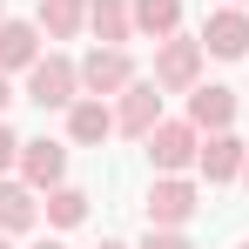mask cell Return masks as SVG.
I'll return each instance as SVG.
<instances>
[{
	"mask_svg": "<svg viewBox=\"0 0 249 249\" xmlns=\"http://www.w3.org/2000/svg\"><path fill=\"white\" fill-rule=\"evenodd\" d=\"M202 41H189V34H168L155 41V74L148 81L162 88V94H189V88H202Z\"/></svg>",
	"mask_w": 249,
	"mask_h": 249,
	"instance_id": "cell-1",
	"label": "cell"
},
{
	"mask_svg": "<svg viewBox=\"0 0 249 249\" xmlns=\"http://www.w3.org/2000/svg\"><path fill=\"white\" fill-rule=\"evenodd\" d=\"M27 101H34V108H74V101H81V61L41 54V61L27 68Z\"/></svg>",
	"mask_w": 249,
	"mask_h": 249,
	"instance_id": "cell-2",
	"label": "cell"
},
{
	"mask_svg": "<svg viewBox=\"0 0 249 249\" xmlns=\"http://www.w3.org/2000/svg\"><path fill=\"white\" fill-rule=\"evenodd\" d=\"M196 155H202V128L196 122H155L148 128V162H155V175H182Z\"/></svg>",
	"mask_w": 249,
	"mask_h": 249,
	"instance_id": "cell-3",
	"label": "cell"
},
{
	"mask_svg": "<svg viewBox=\"0 0 249 249\" xmlns=\"http://www.w3.org/2000/svg\"><path fill=\"white\" fill-rule=\"evenodd\" d=\"M196 209H202V196H196L189 175H155V189H148V229H182Z\"/></svg>",
	"mask_w": 249,
	"mask_h": 249,
	"instance_id": "cell-4",
	"label": "cell"
},
{
	"mask_svg": "<svg viewBox=\"0 0 249 249\" xmlns=\"http://www.w3.org/2000/svg\"><path fill=\"white\" fill-rule=\"evenodd\" d=\"M162 122V88L155 81H128L115 94V135H135V142H148V128Z\"/></svg>",
	"mask_w": 249,
	"mask_h": 249,
	"instance_id": "cell-5",
	"label": "cell"
},
{
	"mask_svg": "<svg viewBox=\"0 0 249 249\" xmlns=\"http://www.w3.org/2000/svg\"><path fill=\"white\" fill-rule=\"evenodd\" d=\"M243 162H249V142L236 135V128H215V135H202V155H196V168H202L215 189H222V182H243Z\"/></svg>",
	"mask_w": 249,
	"mask_h": 249,
	"instance_id": "cell-6",
	"label": "cell"
},
{
	"mask_svg": "<svg viewBox=\"0 0 249 249\" xmlns=\"http://www.w3.org/2000/svg\"><path fill=\"white\" fill-rule=\"evenodd\" d=\"M135 81V61H128V47H94L81 61V94H122V88Z\"/></svg>",
	"mask_w": 249,
	"mask_h": 249,
	"instance_id": "cell-7",
	"label": "cell"
},
{
	"mask_svg": "<svg viewBox=\"0 0 249 249\" xmlns=\"http://www.w3.org/2000/svg\"><path fill=\"white\" fill-rule=\"evenodd\" d=\"M202 47L215 54V61H243L249 54V14L243 7H215L209 27H202Z\"/></svg>",
	"mask_w": 249,
	"mask_h": 249,
	"instance_id": "cell-8",
	"label": "cell"
},
{
	"mask_svg": "<svg viewBox=\"0 0 249 249\" xmlns=\"http://www.w3.org/2000/svg\"><path fill=\"white\" fill-rule=\"evenodd\" d=\"M108 135H115V108H108L101 94H81V101L68 108V142H74V148H101Z\"/></svg>",
	"mask_w": 249,
	"mask_h": 249,
	"instance_id": "cell-9",
	"label": "cell"
},
{
	"mask_svg": "<svg viewBox=\"0 0 249 249\" xmlns=\"http://www.w3.org/2000/svg\"><path fill=\"white\" fill-rule=\"evenodd\" d=\"M61 175H68V148H61V142H20V182H34V189H61Z\"/></svg>",
	"mask_w": 249,
	"mask_h": 249,
	"instance_id": "cell-10",
	"label": "cell"
},
{
	"mask_svg": "<svg viewBox=\"0 0 249 249\" xmlns=\"http://www.w3.org/2000/svg\"><path fill=\"white\" fill-rule=\"evenodd\" d=\"M41 61V20H0V74H27Z\"/></svg>",
	"mask_w": 249,
	"mask_h": 249,
	"instance_id": "cell-11",
	"label": "cell"
},
{
	"mask_svg": "<svg viewBox=\"0 0 249 249\" xmlns=\"http://www.w3.org/2000/svg\"><path fill=\"white\" fill-rule=\"evenodd\" d=\"M34 222H41V189H34V182L0 175V229H7V236H20V229H34Z\"/></svg>",
	"mask_w": 249,
	"mask_h": 249,
	"instance_id": "cell-12",
	"label": "cell"
},
{
	"mask_svg": "<svg viewBox=\"0 0 249 249\" xmlns=\"http://www.w3.org/2000/svg\"><path fill=\"white\" fill-rule=\"evenodd\" d=\"M88 27L101 47H128L135 41V0H88Z\"/></svg>",
	"mask_w": 249,
	"mask_h": 249,
	"instance_id": "cell-13",
	"label": "cell"
},
{
	"mask_svg": "<svg viewBox=\"0 0 249 249\" xmlns=\"http://www.w3.org/2000/svg\"><path fill=\"white\" fill-rule=\"evenodd\" d=\"M189 122L202 128V135H215V128H236V94L229 88H189Z\"/></svg>",
	"mask_w": 249,
	"mask_h": 249,
	"instance_id": "cell-14",
	"label": "cell"
},
{
	"mask_svg": "<svg viewBox=\"0 0 249 249\" xmlns=\"http://www.w3.org/2000/svg\"><path fill=\"white\" fill-rule=\"evenodd\" d=\"M34 20H41L47 41H74V34L88 27V0H41V7H34Z\"/></svg>",
	"mask_w": 249,
	"mask_h": 249,
	"instance_id": "cell-15",
	"label": "cell"
},
{
	"mask_svg": "<svg viewBox=\"0 0 249 249\" xmlns=\"http://www.w3.org/2000/svg\"><path fill=\"white\" fill-rule=\"evenodd\" d=\"M135 34H148V41L182 34V0H135Z\"/></svg>",
	"mask_w": 249,
	"mask_h": 249,
	"instance_id": "cell-16",
	"label": "cell"
},
{
	"mask_svg": "<svg viewBox=\"0 0 249 249\" xmlns=\"http://www.w3.org/2000/svg\"><path fill=\"white\" fill-rule=\"evenodd\" d=\"M41 215L54 222V229H74L88 215V189H74V182H61V189H47V202H41Z\"/></svg>",
	"mask_w": 249,
	"mask_h": 249,
	"instance_id": "cell-17",
	"label": "cell"
},
{
	"mask_svg": "<svg viewBox=\"0 0 249 249\" xmlns=\"http://www.w3.org/2000/svg\"><path fill=\"white\" fill-rule=\"evenodd\" d=\"M142 249H196V243H189L182 229H148V236H142Z\"/></svg>",
	"mask_w": 249,
	"mask_h": 249,
	"instance_id": "cell-18",
	"label": "cell"
},
{
	"mask_svg": "<svg viewBox=\"0 0 249 249\" xmlns=\"http://www.w3.org/2000/svg\"><path fill=\"white\" fill-rule=\"evenodd\" d=\"M7 168H20V135L0 122V175H7Z\"/></svg>",
	"mask_w": 249,
	"mask_h": 249,
	"instance_id": "cell-19",
	"label": "cell"
},
{
	"mask_svg": "<svg viewBox=\"0 0 249 249\" xmlns=\"http://www.w3.org/2000/svg\"><path fill=\"white\" fill-rule=\"evenodd\" d=\"M7 108H14V81L0 74V115H7Z\"/></svg>",
	"mask_w": 249,
	"mask_h": 249,
	"instance_id": "cell-20",
	"label": "cell"
},
{
	"mask_svg": "<svg viewBox=\"0 0 249 249\" xmlns=\"http://www.w3.org/2000/svg\"><path fill=\"white\" fill-rule=\"evenodd\" d=\"M34 249H68V243H54V236H47V243H34Z\"/></svg>",
	"mask_w": 249,
	"mask_h": 249,
	"instance_id": "cell-21",
	"label": "cell"
},
{
	"mask_svg": "<svg viewBox=\"0 0 249 249\" xmlns=\"http://www.w3.org/2000/svg\"><path fill=\"white\" fill-rule=\"evenodd\" d=\"M0 249H14V236H7V229H0Z\"/></svg>",
	"mask_w": 249,
	"mask_h": 249,
	"instance_id": "cell-22",
	"label": "cell"
},
{
	"mask_svg": "<svg viewBox=\"0 0 249 249\" xmlns=\"http://www.w3.org/2000/svg\"><path fill=\"white\" fill-rule=\"evenodd\" d=\"M94 249H128V243H94Z\"/></svg>",
	"mask_w": 249,
	"mask_h": 249,
	"instance_id": "cell-23",
	"label": "cell"
},
{
	"mask_svg": "<svg viewBox=\"0 0 249 249\" xmlns=\"http://www.w3.org/2000/svg\"><path fill=\"white\" fill-rule=\"evenodd\" d=\"M243 189H249V162H243Z\"/></svg>",
	"mask_w": 249,
	"mask_h": 249,
	"instance_id": "cell-24",
	"label": "cell"
},
{
	"mask_svg": "<svg viewBox=\"0 0 249 249\" xmlns=\"http://www.w3.org/2000/svg\"><path fill=\"white\" fill-rule=\"evenodd\" d=\"M0 20H7V0H0Z\"/></svg>",
	"mask_w": 249,
	"mask_h": 249,
	"instance_id": "cell-25",
	"label": "cell"
},
{
	"mask_svg": "<svg viewBox=\"0 0 249 249\" xmlns=\"http://www.w3.org/2000/svg\"><path fill=\"white\" fill-rule=\"evenodd\" d=\"M236 249H249V236H243V243H236Z\"/></svg>",
	"mask_w": 249,
	"mask_h": 249,
	"instance_id": "cell-26",
	"label": "cell"
}]
</instances>
